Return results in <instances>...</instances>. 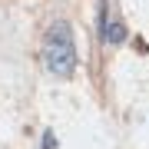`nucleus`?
<instances>
[{"label":"nucleus","instance_id":"f03ea898","mask_svg":"<svg viewBox=\"0 0 149 149\" xmlns=\"http://www.w3.org/2000/svg\"><path fill=\"white\" fill-rule=\"evenodd\" d=\"M100 40H103V43H123V40H126V27H123L119 20H109L106 30L100 33Z\"/></svg>","mask_w":149,"mask_h":149},{"label":"nucleus","instance_id":"f257e3e1","mask_svg":"<svg viewBox=\"0 0 149 149\" xmlns=\"http://www.w3.org/2000/svg\"><path fill=\"white\" fill-rule=\"evenodd\" d=\"M43 63L53 76H73L76 70V43H73V27L66 20H53L43 37Z\"/></svg>","mask_w":149,"mask_h":149},{"label":"nucleus","instance_id":"7ed1b4c3","mask_svg":"<svg viewBox=\"0 0 149 149\" xmlns=\"http://www.w3.org/2000/svg\"><path fill=\"white\" fill-rule=\"evenodd\" d=\"M43 149H56V136L50 133V129L43 133Z\"/></svg>","mask_w":149,"mask_h":149}]
</instances>
